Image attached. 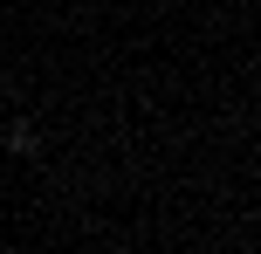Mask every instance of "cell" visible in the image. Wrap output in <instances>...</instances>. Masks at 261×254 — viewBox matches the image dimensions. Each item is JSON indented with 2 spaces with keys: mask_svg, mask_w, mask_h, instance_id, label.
<instances>
[{
  "mask_svg": "<svg viewBox=\"0 0 261 254\" xmlns=\"http://www.w3.org/2000/svg\"><path fill=\"white\" fill-rule=\"evenodd\" d=\"M7 145H14V151H41V137H35V124H14Z\"/></svg>",
  "mask_w": 261,
  "mask_h": 254,
  "instance_id": "cell-1",
  "label": "cell"
}]
</instances>
